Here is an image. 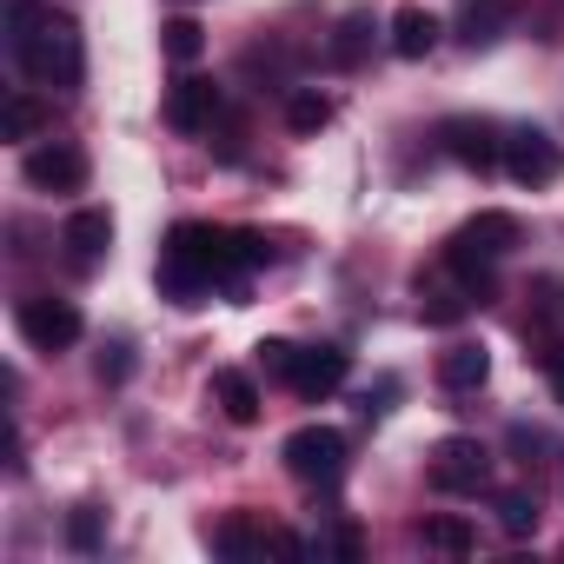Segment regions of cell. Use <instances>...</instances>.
Wrapping results in <instances>:
<instances>
[{
  "label": "cell",
  "instance_id": "6da1fadb",
  "mask_svg": "<svg viewBox=\"0 0 564 564\" xmlns=\"http://www.w3.org/2000/svg\"><path fill=\"white\" fill-rule=\"evenodd\" d=\"M8 54L41 87L80 94V80H87V47H80L74 14L41 8V0H8Z\"/></svg>",
  "mask_w": 564,
  "mask_h": 564
},
{
  "label": "cell",
  "instance_id": "7a4b0ae2",
  "mask_svg": "<svg viewBox=\"0 0 564 564\" xmlns=\"http://www.w3.org/2000/svg\"><path fill=\"white\" fill-rule=\"evenodd\" d=\"M518 239H524V232H518L511 213H478V219H465V226L445 239V272H452L458 286L485 306V293H491V265L511 259Z\"/></svg>",
  "mask_w": 564,
  "mask_h": 564
},
{
  "label": "cell",
  "instance_id": "3957f363",
  "mask_svg": "<svg viewBox=\"0 0 564 564\" xmlns=\"http://www.w3.org/2000/svg\"><path fill=\"white\" fill-rule=\"evenodd\" d=\"M279 458H286V471H293L300 485L333 491V485L346 478V432H333V425H300L286 445H279Z\"/></svg>",
  "mask_w": 564,
  "mask_h": 564
},
{
  "label": "cell",
  "instance_id": "277c9868",
  "mask_svg": "<svg viewBox=\"0 0 564 564\" xmlns=\"http://www.w3.org/2000/svg\"><path fill=\"white\" fill-rule=\"evenodd\" d=\"M14 326H21V339H28L34 352H67V346L87 333L80 306H74V300H61V293H34V300H21Z\"/></svg>",
  "mask_w": 564,
  "mask_h": 564
},
{
  "label": "cell",
  "instance_id": "5b68a950",
  "mask_svg": "<svg viewBox=\"0 0 564 564\" xmlns=\"http://www.w3.org/2000/svg\"><path fill=\"white\" fill-rule=\"evenodd\" d=\"M432 485L452 491V498H478V491H491V452H485L478 438H465V432L438 438V445H432Z\"/></svg>",
  "mask_w": 564,
  "mask_h": 564
},
{
  "label": "cell",
  "instance_id": "8992f818",
  "mask_svg": "<svg viewBox=\"0 0 564 564\" xmlns=\"http://www.w3.org/2000/svg\"><path fill=\"white\" fill-rule=\"evenodd\" d=\"M505 173L538 193V186L564 180V147L551 133H538V127H518V133H505Z\"/></svg>",
  "mask_w": 564,
  "mask_h": 564
},
{
  "label": "cell",
  "instance_id": "52a82bcc",
  "mask_svg": "<svg viewBox=\"0 0 564 564\" xmlns=\"http://www.w3.org/2000/svg\"><path fill=\"white\" fill-rule=\"evenodd\" d=\"M21 173H28L34 193H80L94 166H87V153H80L74 140H41V147H28Z\"/></svg>",
  "mask_w": 564,
  "mask_h": 564
},
{
  "label": "cell",
  "instance_id": "ba28073f",
  "mask_svg": "<svg viewBox=\"0 0 564 564\" xmlns=\"http://www.w3.org/2000/svg\"><path fill=\"white\" fill-rule=\"evenodd\" d=\"M213 120H219V87L186 67V74L166 87V127H180V133H213Z\"/></svg>",
  "mask_w": 564,
  "mask_h": 564
},
{
  "label": "cell",
  "instance_id": "9c48e42d",
  "mask_svg": "<svg viewBox=\"0 0 564 564\" xmlns=\"http://www.w3.org/2000/svg\"><path fill=\"white\" fill-rule=\"evenodd\" d=\"M438 147H445L458 166H471V173L505 166V133H498L491 120H445V127H438Z\"/></svg>",
  "mask_w": 564,
  "mask_h": 564
},
{
  "label": "cell",
  "instance_id": "30bf717a",
  "mask_svg": "<svg viewBox=\"0 0 564 564\" xmlns=\"http://www.w3.org/2000/svg\"><path fill=\"white\" fill-rule=\"evenodd\" d=\"M346 379H352V352H346V346H300L286 386H293L300 399H333Z\"/></svg>",
  "mask_w": 564,
  "mask_h": 564
},
{
  "label": "cell",
  "instance_id": "8fae6325",
  "mask_svg": "<svg viewBox=\"0 0 564 564\" xmlns=\"http://www.w3.org/2000/svg\"><path fill=\"white\" fill-rule=\"evenodd\" d=\"M61 246H67L80 265H94V259L113 246V213H107V206H80V213H67V226H61Z\"/></svg>",
  "mask_w": 564,
  "mask_h": 564
},
{
  "label": "cell",
  "instance_id": "7c38bea8",
  "mask_svg": "<svg viewBox=\"0 0 564 564\" xmlns=\"http://www.w3.org/2000/svg\"><path fill=\"white\" fill-rule=\"evenodd\" d=\"M438 34H445V28H438V14H425V8H399V14H392V54H399V61H425V54L438 47Z\"/></svg>",
  "mask_w": 564,
  "mask_h": 564
},
{
  "label": "cell",
  "instance_id": "4fadbf2b",
  "mask_svg": "<svg viewBox=\"0 0 564 564\" xmlns=\"http://www.w3.org/2000/svg\"><path fill=\"white\" fill-rule=\"evenodd\" d=\"M491 379V352L485 346H452V352H438V386L445 392H478Z\"/></svg>",
  "mask_w": 564,
  "mask_h": 564
},
{
  "label": "cell",
  "instance_id": "5bb4252c",
  "mask_svg": "<svg viewBox=\"0 0 564 564\" xmlns=\"http://www.w3.org/2000/svg\"><path fill=\"white\" fill-rule=\"evenodd\" d=\"M366 54H372V14H339V28H333V41H326V61H333L339 74H352Z\"/></svg>",
  "mask_w": 564,
  "mask_h": 564
},
{
  "label": "cell",
  "instance_id": "9a60e30c",
  "mask_svg": "<svg viewBox=\"0 0 564 564\" xmlns=\"http://www.w3.org/2000/svg\"><path fill=\"white\" fill-rule=\"evenodd\" d=\"M213 399H219V412H226L232 425H252V419H259V386H252L246 372H232V366L213 372Z\"/></svg>",
  "mask_w": 564,
  "mask_h": 564
},
{
  "label": "cell",
  "instance_id": "2e32d148",
  "mask_svg": "<svg viewBox=\"0 0 564 564\" xmlns=\"http://www.w3.org/2000/svg\"><path fill=\"white\" fill-rule=\"evenodd\" d=\"M471 313V293L465 286H419V319L425 326H458Z\"/></svg>",
  "mask_w": 564,
  "mask_h": 564
},
{
  "label": "cell",
  "instance_id": "e0dca14e",
  "mask_svg": "<svg viewBox=\"0 0 564 564\" xmlns=\"http://www.w3.org/2000/svg\"><path fill=\"white\" fill-rule=\"evenodd\" d=\"M425 544L445 551V557H471V551H478V531H471L458 511H438V518H425Z\"/></svg>",
  "mask_w": 564,
  "mask_h": 564
},
{
  "label": "cell",
  "instance_id": "ac0fdd59",
  "mask_svg": "<svg viewBox=\"0 0 564 564\" xmlns=\"http://www.w3.org/2000/svg\"><path fill=\"white\" fill-rule=\"evenodd\" d=\"M160 47H166V61H173V67H193V61L206 54V28H199L193 14H180V21H166V28H160Z\"/></svg>",
  "mask_w": 564,
  "mask_h": 564
},
{
  "label": "cell",
  "instance_id": "d6986e66",
  "mask_svg": "<svg viewBox=\"0 0 564 564\" xmlns=\"http://www.w3.org/2000/svg\"><path fill=\"white\" fill-rule=\"evenodd\" d=\"M491 511H498V531H505V538H531V531H538V498H531V491H498Z\"/></svg>",
  "mask_w": 564,
  "mask_h": 564
},
{
  "label": "cell",
  "instance_id": "ffe728a7",
  "mask_svg": "<svg viewBox=\"0 0 564 564\" xmlns=\"http://www.w3.org/2000/svg\"><path fill=\"white\" fill-rule=\"evenodd\" d=\"M326 120H333V100L326 94H313V87H293L286 94V127L293 133H319Z\"/></svg>",
  "mask_w": 564,
  "mask_h": 564
},
{
  "label": "cell",
  "instance_id": "44dd1931",
  "mask_svg": "<svg viewBox=\"0 0 564 564\" xmlns=\"http://www.w3.org/2000/svg\"><path fill=\"white\" fill-rule=\"evenodd\" d=\"M213 551L219 557H259L265 531H252V518H226V524H213Z\"/></svg>",
  "mask_w": 564,
  "mask_h": 564
},
{
  "label": "cell",
  "instance_id": "7402d4cb",
  "mask_svg": "<svg viewBox=\"0 0 564 564\" xmlns=\"http://www.w3.org/2000/svg\"><path fill=\"white\" fill-rule=\"evenodd\" d=\"M0 120H8V140H41V127H47V113H41V100L28 87L8 94V113H0Z\"/></svg>",
  "mask_w": 564,
  "mask_h": 564
},
{
  "label": "cell",
  "instance_id": "603a6c76",
  "mask_svg": "<svg viewBox=\"0 0 564 564\" xmlns=\"http://www.w3.org/2000/svg\"><path fill=\"white\" fill-rule=\"evenodd\" d=\"M293 359H300V346H293V339H259V346H252V366H259L265 379H279V386L293 379Z\"/></svg>",
  "mask_w": 564,
  "mask_h": 564
},
{
  "label": "cell",
  "instance_id": "cb8c5ba5",
  "mask_svg": "<svg viewBox=\"0 0 564 564\" xmlns=\"http://www.w3.org/2000/svg\"><path fill=\"white\" fill-rule=\"evenodd\" d=\"M100 524H107V511L100 505H80L74 518H67V544L87 557V551H100Z\"/></svg>",
  "mask_w": 564,
  "mask_h": 564
},
{
  "label": "cell",
  "instance_id": "d4e9b609",
  "mask_svg": "<svg viewBox=\"0 0 564 564\" xmlns=\"http://www.w3.org/2000/svg\"><path fill=\"white\" fill-rule=\"evenodd\" d=\"M498 28H505V21H498V8H491V0H485V8H471V14L458 21L465 47H491V41H498Z\"/></svg>",
  "mask_w": 564,
  "mask_h": 564
},
{
  "label": "cell",
  "instance_id": "484cf974",
  "mask_svg": "<svg viewBox=\"0 0 564 564\" xmlns=\"http://www.w3.org/2000/svg\"><path fill=\"white\" fill-rule=\"evenodd\" d=\"M100 379H107V386H127V379H133V346H127V339H113V346L100 352Z\"/></svg>",
  "mask_w": 564,
  "mask_h": 564
},
{
  "label": "cell",
  "instance_id": "4316f807",
  "mask_svg": "<svg viewBox=\"0 0 564 564\" xmlns=\"http://www.w3.org/2000/svg\"><path fill=\"white\" fill-rule=\"evenodd\" d=\"M538 319L564 333V279H538Z\"/></svg>",
  "mask_w": 564,
  "mask_h": 564
},
{
  "label": "cell",
  "instance_id": "83f0119b",
  "mask_svg": "<svg viewBox=\"0 0 564 564\" xmlns=\"http://www.w3.org/2000/svg\"><path fill=\"white\" fill-rule=\"evenodd\" d=\"M359 551H366V544H359V531H352V524H339V531H333V557H359Z\"/></svg>",
  "mask_w": 564,
  "mask_h": 564
}]
</instances>
